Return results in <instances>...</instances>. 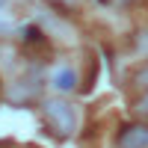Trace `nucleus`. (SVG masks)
Returning a JSON list of instances; mask_svg holds the SVG:
<instances>
[{
    "label": "nucleus",
    "instance_id": "obj_6",
    "mask_svg": "<svg viewBox=\"0 0 148 148\" xmlns=\"http://www.w3.org/2000/svg\"><path fill=\"white\" fill-rule=\"evenodd\" d=\"M0 6H6V0H0Z\"/></svg>",
    "mask_w": 148,
    "mask_h": 148
},
{
    "label": "nucleus",
    "instance_id": "obj_3",
    "mask_svg": "<svg viewBox=\"0 0 148 148\" xmlns=\"http://www.w3.org/2000/svg\"><path fill=\"white\" fill-rule=\"evenodd\" d=\"M53 86H56L59 92H71L74 86H77V74H74L71 68H59L53 74Z\"/></svg>",
    "mask_w": 148,
    "mask_h": 148
},
{
    "label": "nucleus",
    "instance_id": "obj_1",
    "mask_svg": "<svg viewBox=\"0 0 148 148\" xmlns=\"http://www.w3.org/2000/svg\"><path fill=\"white\" fill-rule=\"evenodd\" d=\"M45 119L59 136H71V133L77 130V110L68 101H59V98L45 101Z\"/></svg>",
    "mask_w": 148,
    "mask_h": 148
},
{
    "label": "nucleus",
    "instance_id": "obj_5",
    "mask_svg": "<svg viewBox=\"0 0 148 148\" xmlns=\"http://www.w3.org/2000/svg\"><path fill=\"white\" fill-rule=\"evenodd\" d=\"M119 3H130V0H119Z\"/></svg>",
    "mask_w": 148,
    "mask_h": 148
},
{
    "label": "nucleus",
    "instance_id": "obj_4",
    "mask_svg": "<svg viewBox=\"0 0 148 148\" xmlns=\"http://www.w3.org/2000/svg\"><path fill=\"white\" fill-rule=\"evenodd\" d=\"M136 113H139V116H148V92L136 101Z\"/></svg>",
    "mask_w": 148,
    "mask_h": 148
},
{
    "label": "nucleus",
    "instance_id": "obj_2",
    "mask_svg": "<svg viewBox=\"0 0 148 148\" xmlns=\"http://www.w3.org/2000/svg\"><path fill=\"white\" fill-rule=\"evenodd\" d=\"M119 148H148V127L145 125H127L116 136Z\"/></svg>",
    "mask_w": 148,
    "mask_h": 148
}]
</instances>
